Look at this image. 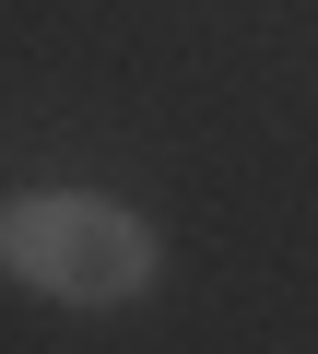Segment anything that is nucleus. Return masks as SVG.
I'll return each mask as SVG.
<instances>
[{
  "label": "nucleus",
  "instance_id": "nucleus-1",
  "mask_svg": "<svg viewBox=\"0 0 318 354\" xmlns=\"http://www.w3.org/2000/svg\"><path fill=\"white\" fill-rule=\"evenodd\" d=\"M0 272L59 307H130L153 283V225L95 189H24V201H0Z\"/></svg>",
  "mask_w": 318,
  "mask_h": 354
}]
</instances>
